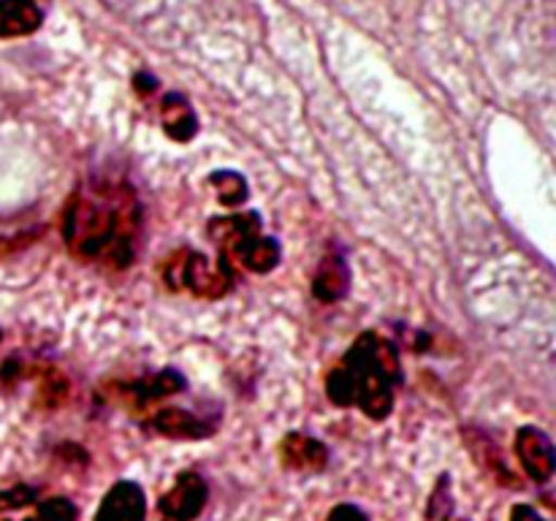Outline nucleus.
<instances>
[{
	"label": "nucleus",
	"instance_id": "obj_19",
	"mask_svg": "<svg viewBox=\"0 0 556 521\" xmlns=\"http://www.w3.org/2000/svg\"><path fill=\"white\" fill-rule=\"evenodd\" d=\"M326 521H369L367 510H362L353 503H340L329 510Z\"/></svg>",
	"mask_w": 556,
	"mask_h": 521
},
{
	"label": "nucleus",
	"instance_id": "obj_12",
	"mask_svg": "<svg viewBox=\"0 0 556 521\" xmlns=\"http://www.w3.org/2000/svg\"><path fill=\"white\" fill-rule=\"evenodd\" d=\"M41 22L43 11L36 0H0V38L30 36Z\"/></svg>",
	"mask_w": 556,
	"mask_h": 521
},
{
	"label": "nucleus",
	"instance_id": "obj_1",
	"mask_svg": "<svg viewBox=\"0 0 556 521\" xmlns=\"http://www.w3.org/2000/svg\"><path fill=\"white\" fill-rule=\"evenodd\" d=\"M139 217V201L128 185L76 190L63 209L65 247L85 264L125 269L136 255Z\"/></svg>",
	"mask_w": 556,
	"mask_h": 521
},
{
	"label": "nucleus",
	"instance_id": "obj_3",
	"mask_svg": "<svg viewBox=\"0 0 556 521\" xmlns=\"http://www.w3.org/2000/svg\"><path fill=\"white\" fill-rule=\"evenodd\" d=\"M206 233L220 250V258L231 266H244L255 275H266L280 264V244L261 233V217L255 212L215 217L206 226Z\"/></svg>",
	"mask_w": 556,
	"mask_h": 521
},
{
	"label": "nucleus",
	"instance_id": "obj_18",
	"mask_svg": "<svg viewBox=\"0 0 556 521\" xmlns=\"http://www.w3.org/2000/svg\"><path fill=\"white\" fill-rule=\"evenodd\" d=\"M65 394H68V383H65V380L60 378V374L52 372V374H49V378L41 383V402H43V405H47V407L63 405Z\"/></svg>",
	"mask_w": 556,
	"mask_h": 521
},
{
	"label": "nucleus",
	"instance_id": "obj_21",
	"mask_svg": "<svg viewBox=\"0 0 556 521\" xmlns=\"http://www.w3.org/2000/svg\"><path fill=\"white\" fill-rule=\"evenodd\" d=\"M134 87H136V92H139V96H152V92H155V87H157V81L152 79L150 74H136V79H134Z\"/></svg>",
	"mask_w": 556,
	"mask_h": 521
},
{
	"label": "nucleus",
	"instance_id": "obj_22",
	"mask_svg": "<svg viewBox=\"0 0 556 521\" xmlns=\"http://www.w3.org/2000/svg\"><path fill=\"white\" fill-rule=\"evenodd\" d=\"M0 521H9V516H0Z\"/></svg>",
	"mask_w": 556,
	"mask_h": 521
},
{
	"label": "nucleus",
	"instance_id": "obj_11",
	"mask_svg": "<svg viewBox=\"0 0 556 521\" xmlns=\"http://www.w3.org/2000/svg\"><path fill=\"white\" fill-rule=\"evenodd\" d=\"M351 291V269L340 255H326L313 277V296L324 304H334Z\"/></svg>",
	"mask_w": 556,
	"mask_h": 521
},
{
	"label": "nucleus",
	"instance_id": "obj_16",
	"mask_svg": "<svg viewBox=\"0 0 556 521\" xmlns=\"http://www.w3.org/2000/svg\"><path fill=\"white\" fill-rule=\"evenodd\" d=\"M36 521H79V508L68 497H47L38 503Z\"/></svg>",
	"mask_w": 556,
	"mask_h": 521
},
{
	"label": "nucleus",
	"instance_id": "obj_5",
	"mask_svg": "<svg viewBox=\"0 0 556 521\" xmlns=\"http://www.w3.org/2000/svg\"><path fill=\"white\" fill-rule=\"evenodd\" d=\"M210 503V486L195 470H182L161 494L150 521H195Z\"/></svg>",
	"mask_w": 556,
	"mask_h": 521
},
{
	"label": "nucleus",
	"instance_id": "obj_7",
	"mask_svg": "<svg viewBox=\"0 0 556 521\" xmlns=\"http://www.w3.org/2000/svg\"><path fill=\"white\" fill-rule=\"evenodd\" d=\"M516 459H519L521 470L532 483L543 486L554 478L556 456L552 437L543 432L541 427H521L516 432Z\"/></svg>",
	"mask_w": 556,
	"mask_h": 521
},
{
	"label": "nucleus",
	"instance_id": "obj_17",
	"mask_svg": "<svg viewBox=\"0 0 556 521\" xmlns=\"http://www.w3.org/2000/svg\"><path fill=\"white\" fill-rule=\"evenodd\" d=\"M36 503H38V488L20 483V486H11L5 488V492H0V516L16 513V510H25Z\"/></svg>",
	"mask_w": 556,
	"mask_h": 521
},
{
	"label": "nucleus",
	"instance_id": "obj_9",
	"mask_svg": "<svg viewBox=\"0 0 556 521\" xmlns=\"http://www.w3.org/2000/svg\"><path fill=\"white\" fill-rule=\"evenodd\" d=\"M92 521H147V494L141 483L117 481L98 505Z\"/></svg>",
	"mask_w": 556,
	"mask_h": 521
},
{
	"label": "nucleus",
	"instance_id": "obj_10",
	"mask_svg": "<svg viewBox=\"0 0 556 521\" xmlns=\"http://www.w3.org/2000/svg\"><path fill=\"white\" fill-rule=\"evenodd\" d=\"M150 429H155L161 437L172 440H204L215 434V423L199 418L195 412L182 407H161L150 416Z\"/></svg>",
	"mask_w": 556,
	"mask_h": 521
},
{
	"label": "nucleus",
	"instance_id": "obj_4",
	"mask_svg": "<svg viewBox=\"0 0 556 521\" xmlns=\"http://www.w3.org/2000/svg\"><path fill=\"white\" fill-rule=\"evenodd\" d=\"M163 282L172 291H190L199 298H220L233 285V266L217 255L210 264L204 253L195 250H177L163 264Z\"/></svg>",
	"mask_w": 556,
	"mask_h": 521
},
{
	"label": "nucleus",
	"instance_id": "obj_13",
	"mask_svg": "<svg viewBox=\"0 0 556 521\" xmlns=\"http://www.w3.org/2000/svg\"><path fill=\"white\" fill-rule=\"evenodd\" d=\"M161 117H163V130H166L168 139L174 141H190L199 134V119L195 112L190 109L188 98L177 96V92H168L161 103Z\"/></svg>",
	"mask_w": 556,
	"mask_h": 521
},
{
	"label": "nucleus",
	"instance_id": "obj_6",
	"mask_svg": "<svg viewBox=\"0 0 556 521\" xmlns=\"http://www.w3.org/2000/svg\"><path fill=\"white\" fill-rule=\"evenodd\" d=\"M185 385L188 383H185V378L177 372V369H163V372L134 380V383H119L117 389L112 391V396L119 402V405L141 412L147 410V407L157 405V402L168 399V396L179 394Z\"/></svg>",
	"mask_w": 556,
	"mask_h": 521
},
{
	"label": "nucleus",
	"instance_id": "obj_20",
	"mask_svg": "<svg viewBox=\"0 0 556 521\" xmlns=\"http://www.w3.org/2000/svg\"><path fill=\"white\" fill-rule=\"evenodd\" d=\"M510 521H546V519H543V516L538 513L532 505L519 503V505H514V510H510Z\"/></svg>",
	"mask_w": 556,
	"mask_h": 521
},
{
	"label": "nucleus",
	"instance_id": "obj_15",
	"mask_svg": "<svg viewBox=\"0 0 556 521\" xmlns=\"http://www.w3.org/2000/svg\"><path fill=\"white\" fill-rule=\"evenodd\" d=\"M212 190L217 193V201L226 206H239L248 201V182L237 171H215L210 177Z\"/></svg>",
	"mask_w": 556,
	"mask_h": 521
},
{
	"label": "nucleus",
	"instance_id": "obj_14",
	"mask_svg": "<svg viewBox=\"0 0 556 521\" xmlns=\"http://www.w3.org/2000/svg\"><path fill=\"white\" fill-rule=\"evenodd\" d=\"M427 521H454V488H451V475L443 472L438 483L432 486V494L427 499V510H424Z\"/></svg>",
	"mask_w": 556,
	"mask_h": 521
},
{
	"label": "nucleus",
	"instance_id": "obj_8",
	"mask_svg": "<svg viewBox=\"0 0 556 521\" xmlns=\"http://www.w3.org/2000/svg\"><path fill=\"white\" fill-rule=\"evenodd\" d=\"M277 454H280L282 467L299 475H318L329 467V448L318 437H309L304 432H288Z\"/></svg>",
	"mask_w": 556,
	"mask_h": 521
},
{
	"label": "nucleus",
	"instance_id": "obj_2",
	"mask_svg": "<svg viewBox=\"0 0 556 521\" xmlns=\"http://www.w3.org/2000/svg\"><path fill=\"white\" fill-rule=\"evenodd\" d=\"M400 383L402 367L394 342L367 331L329 372L326 394L337 407H358L372 421H383L394 410V391Z\"/></svg>",
	"mask_w": 556,
	"mask_h": 521
}]
</instances>
